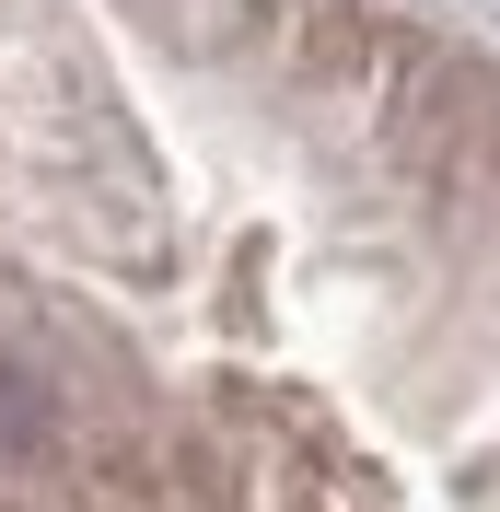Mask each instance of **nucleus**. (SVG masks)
Returning <instances> with one entry per match:
<instances>
[{
	"label": "nucleus",
	"instance_id": "f257e3e1",
	"mask_svg": "<svg viewBox=\"0 0 500 512\" xmlns=\"http://www.w3.org/2000/svg\"><path fill=\"white\" fill-rule=\"evenodd\" d=\"M47 431H59V396H47V373L0 350V466H24Z\"/></svg>",
	"mask_w": 500,
	"mask_h": 512
}]
</instances>
